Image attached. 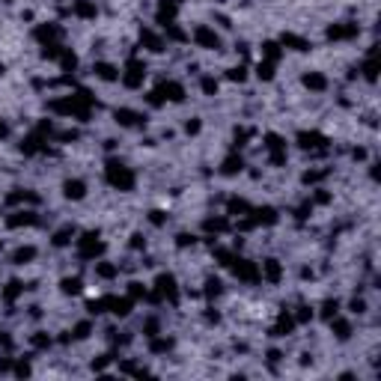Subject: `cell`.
I'll return each mask as SVG.
<instances>
[{
	"instance_id": "6da1fadb",
	"label": "cell",
	"mask_w": 381,
	"mask_h": 381,
	"mask_svg": "<svg viewBox=\"0 0 381 381\" xmlns=\"http://www.w3.org/2000/svg\"><path fill=\"white\" fill-rule=\"evenodd\" d=\"M107 182H110L113 188H119V190H131V188H134V173H131L125 164L110 161V164H107Z\"/></svg>"
},
{
	"instance_id": "7a4b0ae2",
	"label": "cell",
	"mask_w": 381,
	"mask_h": 381,
	"mask_svg": "<svg viewBox=\"0 0 381 381\" xmlns=\"http://www.w3.org/2000/svg\"><path fill=\"white\" fill-rule=\"evenodd\" d=\"M143 78H146V63L143 60H137V57H131L128 60V66H125V71H122V84L125 87H140L143 84Z\"/></svg>"
},
{
	"instance_id": "3957f363",
	"label": "cell",
	"mask_w": 381,
	"mask_h": 381,
	"mask_svg": "<svg viewBox=\"0 0 381 381\" xmlns=\"http://www.w3.org/2000/svg\"><path fill=\"white\" fill-rule=\"evenodd\" d=\"M78 250H81V256H84V259H95V256L104 250V244L98 241V236H95V233H87V236L81 238Z\"/></svg>"
},
{
	"instance_id": "277c9868",
	"label": "cell",
	"mask_w": 381,
	"mask_h": 381,
	"mask_svg": "<svg viewBox=\"0 0 381 381\" xmlns=\"http://www.w3.org/2000/svg\"><path fill=\"white\" fill-rule=\"evenodd\" d=\"M194 39L200 48H220V39H217V33L212 27H197L194 30Z\"/></svg>"
},
{
	"instance_id": "5b68a950",
	"label": "cell",
	"mask_w": 381,
	"mask_h": 381,
	"mask_svg": "<svg viewBox=\"0 0 381 381\" xmlns=\"http://www.w3.org/2000/svg\"><path fill=\"white\" fill-rule=\"evenodd\" d=\"M259 277H265L268 283H280V277H283L280 262H277V259H265V262H262V268H259Z\"/></svg>"
},
{
	"instance_id": "8992f818",
	"label": "cell",
	"mask_w": 381,
	"mask_h": 381,
	"mask_svg": "<svg viewBox=\"0 0 381 381\" xmlns=\"http://www.w3.org/2000/svg\"><path fill=\"white\" fill-rule=\"evenodd\" d=\"M117 122L119 125H125V128H137V125H143L146 119H143V113H137V110H117Z\"/></svg>"
},
{
	"instance_id": "52a82bcc",
	"label": "cell",
	"mask_w": 381,
	"mask_h": 381,
	"mask_svg": "<svg viewBox=\"0 0 381 381\" xmlns=\"http://www.w3.org/2000/svg\"><path fill=\"white\" fill-rule=\"evenodd\" d=\"M63 194H66L69 200H84V194H87V185H84L81 179H69V182L63 185Z\"/></svg>"
},
{
	"instance_id": "ba28073f",
	"label": "cell",
	"mask_w": 381,
	"mask_h": 381,
	"mask_svg": "<svg viewBox=\"0 0 381 381\" xmlns=\"http://www.w3.org/2000/svg\"><path fill=\"white\" fill-rule=\"evenodd\" d=\"M155 93L161 95V101H167V98H170V101H182V95H185V90H182L179 84H173V81H170V84H161Z\"/></svg>"
},
{
	"instance_id": "9c48e42d",
	"label": "cell",
	"mask_w": 381,
	"mask_h": 381,
	"mask_svg": "<svg viewBox=\"0 0 381 381\" xmlns=\"http://www.w3.org/2000/svg\"><path fill=\"white\" fill-rule=\"evenodd\" d=\"M158 298L176 301V280H173L170 274H161V277H158Z\"/></svg>"
},
{
	"instance_id": "30bf717a",
	"label": "cell",
	"mask_w": 381,
	"mask_h": 381,
	"mask_svg": "<svg viewBox=\"0 0 381 381\" xmlns=\"http://www.w3.org/2000/svg\"><path fill=\"white\" fill-rule=\"evenodd\" d=\"M173 18H176V3H173V0H161V6H158V24L170 27Z\"/></svg>"
},
{
	"instance_id": "8fae6325",
	"label": "cell",
	"mask_w": 381,
	"mask_h": 381,
	"mask_svg": "<svg viewBox=\"0 0 381 381\" xmlns=\"http://www.w3.org/2000/svg\"><path fill=\"white\" fill-rule=\"evenodd\" d=\"M140 42L149 48V51H164V42H161V36H155V33H152V30H140Z\"/></svg>"
},
{
	"instance_id": "7c38bea8",
	"label": "cell",
	"mask_w": 381,
	"mask_h": 381,
	"mask_svg": "<svg viewBox=\"0 0 381 381\" xmlns=\"http://www.w3.org/2000/svg\"><path fill=\"white\" fill-rule=\"evenodd\" d=\"M319 143H325V137L316 134V131H301V134H298V146H301V149H316Z\"/></svg>"
},
{
	"instance_id": "4fadbf2b",
	"label": "cell",
	"mask_w": 381,
	"mask_h": 381,
	"mask_svg": "<svg viewBox=\"0 0 381 381\" xmlns=\"http://www.w3.org/2000/svg\"><path fill=\"white\" fill-rule=\"evenodd\" d=\"M283 45L292 48V51H310V42L301 39V36H295V33H283Z\"/></svg>"
},
{
	"instance_id": "5bb4252c",
	"label": "cell",
	"mask_w": 381,
	"mask_h": 381,
	"mask_svg": "<svg viewBox=\"0 0 381 381\" xmlns=\"http://www.w3.org/2000/svg\"><path fill=\"white\" fill-rule=\"evenodd\" d=\"M93 71L98 74V78H101V81H117V78H119V74H117V69H113L110 63H98V66H95Z\"/></svg>"
},
{
	"instance_id": "9a60e30c",
	"label": "cell",
	"mask_w": 381,
	"mask_h": 381,
	"mask_svg": "<svg viewBox=\"0 0 381 381\" xmlns=\"http://www.w3.org/2000/svg\"><path fill=\"white\" fill-rule=\"evenodd\" d=\"M253 214H256V217H253V223H274V220H277V212H274V209H268V206H265V209H256Z\"/></svg>"
},
{
	"instance_id": "2e32d148",
	"label": "cell",
	"mask_w": 381,
	"mask_h": 381,
	"mask_svg": "<svg viewBox=\"0 0 381 381\" xmlns=\"http://www.w3.org/2000/svg\"><path fill=\"white\" fill-rule=\"evenodd\" d=\"M241 167H244V161H241L238 155H230V158L223 161V173H226V176H233V173H241Z\"/></svg>"
},
{
	"instance_id": "e0dca14e",
	"label": "cell",
	"mask_w": 381,
	"mask_h": 381,
	"mask_svg": "<svg viewBox=\"0 0 381 381\" xmlns=\"http://www.w3.org/2000/svg\"><path fill=\"white\" fill-rule=\"evenodd\" d=\"M355 33H357L355 24H352V27H331V30H328L331 39H349V36H355Z\"/></svg>"
},
{
	"instance_id": "ac0fdd59",
	"label": "cell",
	"mask_w": 381,
	"mask_h": 381,
	"mask_svg": "<svg viewBox=\"0 0 381 381\" xmlns=\"http://www.w3.org/2000/svg\"><path fill=\"white\" fill-rule=\"evenodd\" d=\"M6 223H9V226H21V223L30 226V223H36V214H33V212H18V217H9Z\"/></svg>"
},
{
	"instance_id": "d6986e66",
	"label": "cell",
	"mask_w": 381,
	"mask_h": 381,
	"mask_svg": "<svg viewBox=\"0 0 381 381\" xmlns=\"http://www.w3.org/2000/svg\"><path fill=\"white\" fill-rule=\"evenodd\" d=\"M304 84H307L310 90H325V87H328V81L322 78V74H316V71H313V74H304Z\"/></svg>"
},
{
	"instance_id": "ffe728a7",
	"label": "cell",
	"mask_w": 381,
	"mask_h": 381,
	"mask_svg": "<svg viewBox=\"0 0 381 381\" xmlns=\"http://www.w3.org/2000/svg\"><path fill=\"white\" fill-rule=\"evenodd\" d=\"M71 236H74V230H71V226H63V230L54 236V244H57V247H66V244L71 241Z\"/></svg>"
},
{
	"instance_id": "44dd1931",
	"label": "cell",
	"mask_w": 381,
	"mask_h": 381,
	"mask_svg": "<svg viewBox=\"0 0 381 381\" xmlns=\"http://www.w3.org/2000/svg\"><path fill=\"white\" fill-rule=\"evenodd\" d=\"M256 74H259V78H265V81H271V78H274V63H271V60L259 63V66H256Z\"/></svg>"
},
{
	"instance_id": "7402d4cb",
	"label": "cell",
	"mask_w": 381,
	"mask_h": 381,
	"mask_svg": "<svg viewBox=\"0 0 381 381\" xmlns=\"http://www.w3.org/2000/svg\"><path fill=\"white\" fill-rule=\"evenodd\" d=\"M74 15H81V18H93V15H95V6L87 3V0H81V3H74Z\"/></svg>"
},
{
	"instance_id": "603a6c76",
	"label": "cell",
	"mask_w": 381,
	"mask_h": 381,
	"mask_svg": "<svg viewBox=\"0 0 381 381\" xmlns=\"http://www.w3.org/2000/svg\"><path fill=\"white\" fill-rule=\"evenodd\" d=\"M331 328L336 331L339 339H349V336H352V325H349V322H339V319H336V322H331Z\"/></svg>"
},
{
	"instance_id": "cb8c5ba5",
	"label": "cell",
	"mask_w": 381,
	"mask_h": 381,
	"mask_svg": "<svg viewBox=\"0 0 381 381\" xmlns=\"http://www.w3.org/2000/svg\"><path fill=\"white\" fill-rule=\"evenodd\" d=\"M336 313H339V301H325L322 304V316L325 319H336Z\"/></svg>"
},
{
	"instance_id": "d4e9b609",
	"label": "cell",
	"mask_w": 381,
	"mask_h": 381,
	"mask_svg": "<svg viewBox=\"0 0 381 381\" xmlns=\"http://www.w3.org/2000/svg\"><path fill=\"white\" fill-rule=\"evenodd\" d=\"M33 256H36V247H21V250H15V265H24Z\"/></svg>"
},
{
	"instance_id": "484cf974",
	"label": "cell",
	"mask_w": 381,
	"mask_h": 381,
	"mask_svg": "<svg viewBox=\"0 0 381 381\" xmlns=\"http://www.w3.org/2000/svg\"><path fill=\"white\" fill-rule=\"evenodd\" d=\"M63 292H66V295L81 292V280H78V277H66V280H63Z\"/></svg>"
},
{
	"instance_id": "4316f807",
	"label": "cell",
	"mask_w": 381,
	"mask_h": 381,
	"mask_svg": "<svg viewBox=\"0 0 381 381\" xmlns=\"http://www.w3.org/2000/svg\"><path fill=\"white\" fill-rule=\"evenodd\" d=\"M262 54H265V57H268L271 63H277V57H280V48H277L274 42H265V45H262Z\"/></svg>"
},
{
	"instance_id": "83f0119b",
	"label": "cell",
	"mask_w": 381,
	"mask_h": 381,
	"mask_svg": "<svg viewBox=\"0 0 381 381\" xmlns=\"http://www.w3.org/2000/svg\"><path fill=\"white\" fill-rule=\"evenodd\" d=\"M18 292H24V286H21V283H18V280H12V283H9V289H6V292H3V298H6V301H12V298H15V295H18Z\"/></svg>"
},
{
	"instance_id": "f1b7e54d",
	"label": "cell",
	"mask_w": 381,
	"mask_h": 381,
	"mask_svg": "<svg viewBox=\"0 0 381 381\" xmlns=\"http://www.w3.org/2000/svg\"><path fill=\"white\" fill-rule=\"evenodd\" d=\"M206 230H214V233H223L226 230V220L217 217V220H206Z\"/></svg>"
},
{
	"instance_id": "f546056e",
	"label": "cell",
	"mask_w": 381,
	"mask_h": 381,
	"mask_svg": "<svg viewBox=\"0 0 381 381\" xmlns=\"http://www.w3.org/2000/svg\"><path fill=\"white\" fill-rule=\"evenodd\" d=\"M203 93H206V95H214V93H217V81H214V78H203Z\"/></svg>"
},
{
	"instance_id": "4dcf8cb0",
	"label": "cell",
	"mask_w": 381,
	"mask_h": 381,
	"mask_svg": "<svg viewBox=\"0 0 381 381\" xmlns=\"http://www.w3.org/2000/svg\"><path fill=\"white\" fill-rule=\"evenodd\" d=\"M95 274H98V277H113V274H117V268H113V265H95Z\"/></svg>"
},
{
	"instance_id": "1f68e13d",
	"label": "cell",
	"mask_w": 381,
	"mask_h": 381,
	"mask_svg": "<svg viewBox=\"0 0 381 381\" xmlns=\"http://www.w3.org/2000/svg\"><path fill=\"white\" fill-rule=\"evenodd\" d=\"M87 336H90V322H84V325L74 328V339H87Z\"/></svg>"
},
{
	"instance_id": "d6a6232c",
	"label": "cell",
	"mask_w": 381,
	"mask_h": 381,
	"mask_svg": "<svg viewBox=\"0 0 381 381\" xmlns=\"http://www.w3.org/2000/svg\"><path fill=\"white\" fill-rule=\"evenodd\" d=\"M170 346H173L170 339H155V342H152V352H167Z\"/></svg>"
},
{
	"instance_id": "836d02e7",
	"label": "cell",
	"mask_w": 381,
	"mask_h": 381,
	"mask_svg": "<svg viewBox=\"0 0 381 381\" xmlns=\"http://www.w3.org/2000/svg\"><path fill=\"white\" fill-rule=\"evenodd\" d=\"M74 66H78V60H74V54H69V51H66V54H63V69L69 71V69H74Z\"/></svg>"
},
{
	"instance_id": "e575fe53",
	"label": "cell",
	"mask_w": 381,
	"mask_h": 381,
	"mask_svg": "<svg viewBox=\"0 0 381 381\" xmlns=\"http://www.w3.org/2000/svg\"><path fill=\"white\" fill-rule=\"evenodd\" d=\"M352 313H366V304H363V298H355V301H352Z\"/></svg>"
},
{
	"instance_id": "d590c367",
	"label": "cell",
	"mask_w": 381,
	"mask_h": 381,
	"mask_svg": "<svg viewBox=\"0 0 381 381\" xmlns=\"http://www.w3.org/2000/svg\"><path fill=\"white\" fill-rule=\"evenodd\" d=\"M206 286H209V289H206V295H217V292H220V280H209Z\"/></svg>"
},
{
	"instance_id": "8d00e7d4",
	"label": "cell",
	"mask_w": 381,
	"mask_h": 381,
	"mask_svg": "<svg viewBox=\"0 0 381 381\" xmlns=\"http://www.w3.org/2000/svg\"><path fill=\"white\" fill-rule=\"evenodd\" d=\"M230 78H233V81H244V66H238V69H230Z\"/></svg>"
},
{
	"instance_id": "74e56055",
	"label": "cell",
	"mask_w": 381,
	"mask_h": 381,
	"mask_svg": "<svg viewBox=\"0 0 381 381\" xmlns=\"http://www.w3.org/2000/svg\"><path fill=\"white\" fill-rule=\"evenodd\" d=\"M307 319H313V310H310V307H301V313H298V322H307Z\"/></svg>"
},
{
	"instance_id": "f35d334b",
	"label": "cell",
	"mask_w": 381,
	"mask_h": 381,
	"mask_svg": "<svg viewBox=\"0 0 381 381\" xmlns=\"http://www.w3.org/2000/svg\"><path fill=\"white\" fill-rule=\"evenodd\" d=\"M140 295H146V289L140 283H131V298H140Z\"/></svg>"
},
{
	"instance_id": "ab89813d",
	"label": "cell",
	"mask_w": 381,
	"mask_h": 381,
	"mask_svg": "<svg viewBox=\"0 0 381 381\" xmlns=\"http://www.w3.org/2000/svg\"><path fill=\"white\" fill-rule=\"evenodd\" d=\"M48 342H51L48 336H33V346H39V349H45V346H48Z\"/></svg>"
},
{
	"instance_id": "60d3db41",
	"label": "cell",
	"mask_w": 381,
	"mask_h": 381,
	"mask_svg": "<svg viewBox=\"0 0 381 381\" xmlns=\"http://www.w3.org/2000/svg\"><path fill=\"white\" fill-rule=\"evenodd\" d=\"M152 223L161 226V223H164V212H152Z\"/></svg>"
},
{
	"instance_id": "b9f144b4",
	"label": "cell",
	"mask_w": 381,
	"mask_h": 381,
	"mask_svg": "<svg viewBox=\"0 0 381 381\" xmlns=\"http://www.w3.org/2000/svg\"><path fill=\"white\" fill-rule=\"evenodd\" d=\"M188 244H194V236H179V247H188Z\"/></svg>"
},
{
	"instance_id": "7bdbcfd3",
	"label": "cell",
	"mask_w": 381,
	"mask_h": 381,
	"mask_svg": "<svg viewBox=\"0 0 381 381\" xmlns=\"http://www.w3.org/2000/svg\"><path fill=\"white\" fill-rule=\"evenodd\" d=\"M185 131H188V134H197V131H200V122H188Z\"/></svg>"
},
{
	"instance_id": "ee69618b",
	"label": "cell",
	"mask_w": 381,
	"mask_h": 381,
	"mask_svg": "<svg viewBox=\"0 0 381 381\" xmlns=\"http://www.w3.org/2000/svg\"><path fill=\"white\" fill-rule=\"evenodd\" d=\"M134 241H131V247H143V236H131Z\"/></svg>"
},
{
	"instance_id": "f6af8a7d",
	"label": "cell",
	"mask_w": 381,
	"mask_h": 381,
	"mask_svg": "<svg viewBox=\"0 0 381 381\" xmlns=\"http://www.w3.org/2000/svg\"><path fill=\"white\" fill-rule=\"evenodd\" d=\"M0 137H6V125L3 122H0Z\"/></svg>"
}]
</instances>
